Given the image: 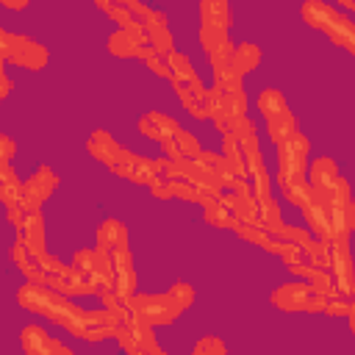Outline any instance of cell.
I'll return each instance as SVG.
<instances>
[{
	"label": "cell",
	"instance_id": "32",
	"mask_svg": "<svg viewBox=\"0 0 355 355\" xmlns=\"http://www.w3.org/2000/svg\"><path fill=\"white\" fill-rule=\"evenodd\" d=\"M6 61H3V55H0V100H6L8 94H11V80H8V75H6V67H3Z\"/></svg>",
	"mask_w": 355,
	"mask_h": 355
},
{
	"label": "cell",
	"instance_id": "3",
	"mask_svg": "<svg viewBox=\"0 0 355 355\" xmlns=\"http://www.w3.org/2000/svg\"><path fill=\"white\" fill-rule=\"evenodd\" d=\"M305 166H308V139L302 133H294L291 139L277 144V175H275V180H277L283 197L297 208H302L311 197Z\"/></svg>",
	"mask_w": 355,
	"mask_h": 355
},
{
	"label": "cell",
	"instance_id": "8",
	"mask_svg": "<svg viewBox=\"0 0 355 355\" xmlns=\"http://www.w3.org/2000/svg\"><path fill=\"white\" fill-rule=\"evenodd\" d=\"M0 55H3V61H11V64L33 69V72L42 69L50 61V53H47L44 44H39L31 36L11 33V31H3V28H0Z\"/></svg>",
	"mask_w": 355,
	"mask_h": 355
},
{
	"label": "cell",
	"instance_id": "17",
	"mask_svg": "<svg viewBox=\"0 0 355 355\" xmlns=\"http://www.w3.org/2000/svg\"><path fill=\"white\" fill-rule=\"evenodd\" d=\"M172 89H175L178 100L183 103V108H186L191 116H197V119H208V108H205L208 89H205V83L200 80V75L191 78V80H183V83H172Z\"/></svg>",
	"mask_w": 355,
	"mask_h": 355
},
{
	"label": "cell",
	"instance_id": "16",
	"mask_svg": "<svg viewBox=\"0 0 355 355\" xmlns=\"http://www.w3.org/2000/svg\"><path fill=\"white\" fill-rule=\"evenodd\" d=\"M108 258H111V266H114V286H111V291L128 305L130 297L136 294V272H133L130 250L114 252V255H108Z\"/></svg>",
	"mask_w": 355,
	"mask_h": 355
},
{
	"label": "cell",
	"instance_id": "19",
	"mask_svg": "<svg viewBox=\"0 0 355 355\" xmlns=\"http://www.w3.org/2000/svg\"><path fill=\"white\" fill-rule=\"evenodd\" d=\"M302 216H305V222H308V233H311L316 241L330 244V239H333V230H330V214H327V208H324L313 194H311L308 202L302 205Z\"/></svg>",
	"mask_w": 355,
	"mask_h": 355
},
{
	"label": "cell",
	"instance_id": "34",
	"mask_svg": "<svg viewBox=\"0 0 355 355\" xmlns=\"http://www.w3.org/2000/svg\"><path fill=\"white\" fill-rule=\"evenodd\" d=\"M50 355H75L69 347H64L58 338H55V344H53V349H50Z\"/></svg>",
	"mask_w": 355,
	"mask_h": 355
},
{
	"label": "cell",
	"instance_id": "28",
	"mask_svg": "<svg viewBox=\"0 0 355 355\" xmlns=\"http://www.w3.org/2000/svg\"><path fill=\"white\" fill-rule=\"evenodd\" d=\"M205 222L211 225V227H225V230H233V225H236V216L219 202V200H214L211 205H205Z\"/></svg>",
	"mask_w": 355,
	"mask_h": 355
},
{
	"label": "cell",
	"instance_id": "5",
	"mask_svg": "<svg viewBox=\"0 0 355 355\" xmlns=\"http://www.w3.org/2000/svg\"><path fill=\"white\" fill-rule=\"evenodd\" d=\"M227 28H230V6L225 0L200 3V44L211 64L230 61L233 44L227 39Z\"/></svg>",
	"mask_w": 355,
	"mask_h": 355
},
{
	"label": "cell",
	"instance_id": "2",
	"mask_svg": "<svg viewBox=\"0 0 355 355\" xmlns=\"http://www.w3.org/2000/svg\"><path fill=\"white\" fill-rule=\"evenodd\" d=\"M89 155H94L100 164H105L114 175L136 183V186H150L155 178H161L166 172V158H141L133 155L130 150H125L116 139H111L105 130H94L92 139L86 141Z\"/></svg>",
	"mask_w": 355,
	"mask_h": 355
},
{
	"label": "cell",
	"instance_id": "4",
	"mask_svg": "<svg viewBox=\"0 0 355 355\" xmlns=\"http://www.w3.org/2000/svg\"><path fill=\"white\" fill-rule=\"evenodd\" d=\"M191 302H194V288L189 283H175L164 294H133L128 311L147 327H158V324H172Z\"/></svg>",
	"mask_w": 355,
	"mask_h": 355
},
{
	"label": "cell",
	"instance_id": "23",
	"mask_svg": "<svg viewBox=\"0 0 355 355\" xmlns=\"http://www.w3.org/2000/svg\"><path fill=\"white\" fill-rule=\"evenodd\" d=\"M261 64V47L252 44V42H241V44H233V53H230V67L236 69V75H247L252 72L255 67Z\"/></svg>",
	"mask_w": 355,
	"mask_h": 355
},
{
	"label": "cell",
	"instance_id": "25",
	"mask_svg": "<svg viewBox=\"0 0 355 355\" xmlns=\"http://www.w3.org/2000/svg\"><path fill=\"white\" fill-rule=\"evenodd\" d=\"M266 133H269V141H272L275 147H277V144H283L286 139H291L294 133H300L297 116H294L291 111H286V114H280V116L269 119V122H266Z\"/></svg>",
	"mask_w": 355,
	"mask_h": 355
},
{
	"label": "cell",
	"instance_id": "11",
	"mask_svg": "<svg viewBox=\"0 0 355 355\" xmlns=\"http://www.w3.org/2000/svg\"><path fill=\"white\" fill-rule=\"evenodd\" d=\"M55 189H58V175H55V169L47 166V164H42V166L22 183L19 211H25V214H36V211H42L44 200H50Z\"/></svg>",
	"mask_w": 355,
	"mask_h": 355
},
{
	"label": "cell",
	"instance_id": "10",
	"mask_svg": "<svg viewBox=\"0 0 355 355\" xmlns=\"http://www.w3.org/2000/svg\"><path fill=\"white\" fill-rule=\"evenodd\" d=\"M324 300L319 291H313L308 283L302 280H294V283H283L280 288L272 291V305L286 311V313H297V311H305V313H319L324 308Z\"/></svg>",
	"mask_w": 355,
	"mask_h": 355
},
{
	"label": "cell",
	"instance_id": "1",
	"mask_svg": "<svg viewBox=\"0 0 355 355\" xmlns=\"http://www.w3.org/2000/svg\"><path fill=\"white\" fill-rule=\"evenodd\" d=\"M17 302L25 311L42 313L44 319L55 322L58 327H67L72 336L83 338V341H103L114 336L111 319L105 311H83L80 305L69 302V297H61L39 283H25L17 291Z\"/></svg>",
	"mask_w": 355,
	"mask_h": 355
},
{
	"label": "cell",
	"instance_id": "7",
	"mask_svg": "<svg viewBox=\"0 0 355 355\" xmlns=\"http://www.w3.org/2000/svg\"><path fill=\"white\" fill-rule=\"evenodd\" d=\"M308 186H311V194L327 208V214L336 211V208H341V205H347V202H352L349 183L341 178V172H338V166H336L333 158H324L322 155V158H316L311 164V180H308Z\"/></svg>",
	"mask_w": 355,
	"mask_h": 355
},
{
	"label": "cell",
	"instance_id": "20",
	"mask_svg": "<svg viewBox=\"0 0 355 355\" xmlns=\"http://www.w3.org/2000/svg\"><path fill=\"white\" fill-rule=\"evenodd\" d=\"M178 128H180V125H178L172 116L158 114V111H150V114H144V116L139 119V130H141L147 139L158 141V144L169 141V139L178 133Z\"/></svg>",
	"mask_w": 355,
	"mask_h": 355
},
{
	"label": "cell",
	"instance_id": "27",
	"mask_svg": "<svg viewBox=\"0 0 355 355\" xmlns=\"http://www.w3.org/2000/svg\"><path fill=\"white\" fill-rule=\"evenodd\" d=\"M11 261H14V266L28 277V283H39V280H42V269H39V263L28 255V250L22 247V241H14V247H11Z\"/></svg>",
	"mask_w": 355,
	"mask_h": 355
},
{
	"label": "cell",
	"instance_id": "21",
	"mask_svg": "<svg viewBox=\"0 0 355 355\" xmlns=\"http://www.w3.org/2000/svg\"><path fill=\"white\" fill-rule=\"evenodd\" d=\"M161 147H164L169 161H194L197 153H200V141L191 133H186L183 128H178V133L169 141H164Z\"/></svg>",
	"mask_w": 355,
	"mask_h": 355
},
{
	"label": "cell",
	"instance_id": "9",
	"mask_svg": "<svg viewBox=\"0 0 355 355\" xmlns=\"http://www.w3.org/2000/svg\"><path fill=\"white\" fill-rule=\"evenodd\" d=\"M205 108H208V119L216 125V130L225 133V130L236 128L241 119H247V94H244V89L241 92H230V94L208 89Z\"/></svg>",
	"mask_w": 355,
	"mask_h": 355
},
{
	"label": "cell",
	"instance_id": "24",
	"mask_svg": "<svg viewBox=\"0 0 355 355\" xmlns=\"http://www.w3.org/2000/svg\"><path fill=\"white\" fill-rule=\"evenodd\" d=\"M97 8L100 11H105L114 22H119V28L122 31H144L139 22H136V17L130 14V8H128V3L125 0H97Z\"/></svg>",
	"mask_w": 355,
	"mask_h": 355
},
{
	"label": "cell",
	"instance_id": "31",
	"mask_svg": "<svg viewBox=\"0 0 355 355\" xmlns=\"http://www.w3.org/2000/svg\"><path fill=\"white\" fill-rule=\"evenodd\" d=\"M144 64H147V69H150V72H155L158 78H169V69H166V58L155 55L153 50H147V55H144Z\"/></svg>",
	"mask_w": 355,
	"mask_h": 355
},
{
	"label": "cell",
	"instance_id": "26",
	"mask_svg": "<svg viewBox=\"0 0 355 355\" xmlns=\"http://www.w3.org/2000/svg\"><path fill=\"white\" fill-rule=\"evenodd\" d=\"M255 108L261 111V116H263L266 122L288 111V105H286V97H283L277 89H263V92L255 97Z\"/></svg>",
	"mask_w": 355,
	"mask_h": 355
},
{
	"label": "cell",
	"instance_id": "33",
	"mask_svg": "<svg viewBox=\"0 0 355 355\" xmlns=\"http://www.w3.org/2000/svg\"><path fill=\"white\" fill-rule=\"evenodd\" d=\"M0 6L8 11H22V8H28V0H0Z\"/></svg>",
	"mask_w": 355,
	"mask_h": 355
},
{
	"label": "cell",
	"instance_id": "18",
	"mask_svg": "<svg viewBox=\"0 0 355 355\" xmlns=\"http://www.w3.org/2000/svg\"><path fill=\"white\" fill-rule=\"evenodd\" d=\"M94 250H100V252H105V255H114V252L128 250V227H125L119 219H105V222L97 227Z\"/></svg>",
	"mask_w": 355,
	"mask_h": 355
},
{
	"label": "cell",
	"instance_id": "22",
	"mask_svg": "<svg viewBox=\"0 0 355 355\" xmlns=\"http://www.w3.org/2000/svg\"><path fill=\"white\" fill-rule=\"evenodd\" d=\"M19 341H22V349L28 355H50L55 338L42 327V324H28L22 333H19Z\"/></svg>",
	"mask_w": 355,
	"mask_h": 355
},
{
	"label": "cell",
	"instance_id": "6",
	"mask_svg": "<svg viewBox=\"0 0 355 355\" xmlns=\"http://www.w3.org/2000/svg\"><path fill=\"white\" fill-rule=\"evenodd\" d=\"M300 14H302L305 25L322 31L333 44L344 47L347 53H355V25H352V17L341 14L338 8H333L330 3H322V0H305L300 6Z\"/></svg>",
	"mask_w": 355,
	"mask_h": 355
},
{
	"label": "cell",
	"instance_id": "29",
	"mask_svg": "<svg viewBox=\"0 0 355 355\" xmlns=\"http://www.w3.org/2000/svg\"><path fill=\"white\" fill-rule=\"evenodd\" d=\"M324 313H330V316H341V319H352V311H355V302H352V297H327L324 300V308H322Z\"/></svg>",
	"mask_w": 355,
	"mask_h": 355
},
{
	"label": "cell",
	"instance_id": "15",
	"mask_svg": "<svg viewBox=\"0 0 355 355\" xmlns=\"http://www.w3.org/2000/svg\"><path fill=\"white\" fill-rule=\"evenodd\" d=\"M108 53L116 58H144L147 55V33L144 31H114L105 42Z\"/></svg>",
	"mask_w": 355,
	"mask_h": 355
},
{
	"label": "cell",
	"instance_id": "12",
	"mask_svg": "<svg viewBox=\"0 0 355 355\" xmlns=\"http://www.w3.org/2000/svg\"><path fill=\"white\" fill-rule=\"evenodd\" d=\"M327 272L333 280V288L338 297H352V255H349V239H330L327 244Z\"/></svg>",
	"mask_w": 355,
	"mask_h": 355
},
{
	"label": "cell",
	"instance_id": "14",
	"mask_svg": "<svg viewBox=\"0 0 355 355\" xmlns=\"http://www.w3.org/2000/svg\"><path fill=\"white\" fill-rule=\"evenodd\" d=\"M72 269H78L80 275L92 277L100 288H111L114 286V266H111V258L100 250H78L75 258H72Z\"/></svg>",
	"mask_w": 355,
	"mask_h": 355
},
{
	"label": "cell",
	"instance_id": "30",
	"mask_svg": "<svg viewBox=\"0 0 355 355\" xmlns=\"http://www.w3.org/2000/svg\"><path fill=\"white\" fill-rule=\"evenodd\" d=\"M191 355H227V347H225L222 338L205 336V338H200V341L194 344V352H191Z\"/></svg>",
	"mask_w": 355,
	"mask_h": 355
},
{
	"label": "cell",
	"instance_id": "13",
	"mask_svg": "<svg viewBox=\"0 0 355 355\" xmlns=\"http://www.w3.org/2000/svg\"><path fill=\"white\" fill-rule=\"evenodd\" d=\"M14 153H17L14 139L0 133V202L6 205V211L19 208V194H22V180L17 178V172L11 166Z\"/></svg>",
	"mask_w": 355,
	"mask_h": 355
}]
</instances>
